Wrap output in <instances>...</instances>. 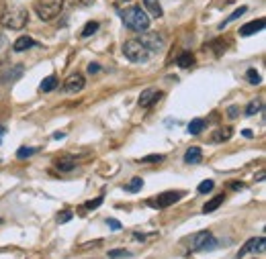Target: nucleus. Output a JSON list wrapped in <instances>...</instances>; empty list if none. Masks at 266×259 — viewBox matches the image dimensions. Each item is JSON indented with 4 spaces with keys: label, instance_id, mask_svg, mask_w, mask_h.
Here are the masks:
<instances>
[{
    "label": "nucleus",
    "instance_id": "f257e3e1",
    "mask_svg": "<svg viewBox=\"0 0 266 259\" xmlns=\"http://www.w3.org/2000/svg\"><path fill=\"white\" fill-rule=\"evenodd\" d=\"M27 21H29V12L21 4L6 6V10L2 12V16H0V23H2V27L8 29V31H21V29H25Z\"/></svg>",
    "mask_w": 266,
    "mask_h": 259
},
{
    "label": "nucleus",
    "instance_id": "f03ea898",
    "mask_svg": "<svg viewBox=\"0 0 266 259\" xmlns=\"http://www.w3.org/2000/svg\"><path fill=\"white\" fill-rule=\"evenodd\" d=\"M121 21L127 29L135 33H143L149 29V16L141 6H131V8L121 10Z\"/></svg>",
    "mask_w": 266,
    "mask_h": 259
},
{
    "label": "nucleus",
    "instance_id": "7ed1b4c3",
    "mask_svg": "<svg viewBox=\"0 0 266 259\" xmlns=\"http://www.w3.org/2000/svg\"><path fill=\"white\" fill-rule=\"evenodd\" d=\"M123 55L133 63H143L149 59L152 53H149V49L139 39H129L123 43Z\"/></svg>",
    "mask_w": 266,
    "mask_h": 259
},
{
    "label": "nucleus",
    "instance_id": "20e7f679",
    "mask_svg": "<svg viewBox=\"0 0 266 259\" xmlns=\"http://www.w3.org/2000/svg\"><path fill=\"white\" fill-rule=\"evenodd\" d=\"M189 249L191 251H213L217 249L219 241L213 237L211 231H201V233H195L193 237H189Z\"/></svg>",
    "mask_w": 266,
    "mask_h": 259
},
{
    "label": "nucleus",
    "instance_id": "39448f33",
    "mask_svg": "<svg viewBox=\"0 0 266 259\" xmlns=\"http://www.w3.org/2000/svg\"><path fill=\"white\" fill-rule=\"evenodd\" d=\"M64 10V0H39L35 2V12L41 21H52Z\"/></svg>",
    "mask_w": 266,
    "mask_h": 259
},
{
    "label": "nucleus",
    "instance_id": "423d86ee",
    "mask_svg": "<svg viewBox=\"0 0 266 259\" xmlns=\"http://www.w3.org/2000/svg\"><path fill=\"white\" fill-rule=\"evenodd\" d=\"M182 198V192H174V190H170V192H164L160 196H154L152 200H147V206H152V208H168V206H172L174 202H178Z\"/></svg>",
    "mask_w": 266,
    "mask_h": 259
},
{
    "label": "nucleus",
    "instance_id": "0eeeda50",
    "mask_svg": "<svg viewBox=\"0 0 266 259\" xmlns=\"http://www.w3.org/2000/svg\"><path fill=\"white\" fill-rule=\"evenodd\" d=\"M139 41L149 49V53H156V51H160L164 47V37L160 35V33H147L143 31L139 35Z\"/></svg>",
    "mask_w": 266,
    "mask_h": 259
},
{
    "label": "nucleus",
    "instance_id": "6e6552de",
    "mask_svg": "<svg viewBox=\"0 0 266 259\" xmlns=\"http://www.w3.org/2000/svg\"><path fill=\"white\" fill-rule=\"evenodd\" d=\"M84 86H86L84 76H82L80 72H76V74H70L68 78H66V82H64V92L76 94V92H80V90H84Z\"/></svg>",
    "mask_w": 266,
    "mask_h": 259
},
{
    "label": "nucleus",
    "instance_id": "1a4fd4ad",
    "mask_svg": "<svg viewBox=\"0 0 266 259\" xmlns=\"http://www.w3.org/2000/svg\"><path fill=\"white\" fill-rule=\"evenodd\" d=\"M158 98H162V92H158L156 88H147V90H143L141 94H139V106L141 108H149L152 104H156L158 102Z\"/></svg>",
    "mask_w": 266,
    "mask_h": 259
},
{
    "label": "nucleus",
    "instance_id": "9d476101",
    "mask_svg": "<svg viewBox=\"0 0 266 259\" xmlns=\"http://www.w3.org/2000/svg\"><path fill=\"white\" fill-rule=\"evenodd\" d=\"M264 249V237H254V239H250V241H246V245L240 249V253H238V259H242L244 255H248V253H256V251H262Z\"/></svg>",
    "mask_w": 266,
    "mask_h": 259
},
{
    "label": "nucleus",
    "instance_id": "9b49d317",
    "mask_svg": "<svg viewBox=\"0 0 266 259\" xmlns=\"http://www.w3.org/2000/svg\"><path fill=\"white\" fill-rule=\"evenodd\" d=\"M31 47H37V41L29 37V35H21L19 39H16L12 43V51H16V53H23V51H29Z\"/></svg>",
    "mask_w": 266,
    "mask_h": 259
},
{
    "label": "nucleus",
    "instance_id": "f8f14e48",
    "mask_svg": "<svg viewBox=\"0 0 266 259\" xmlns=\"http://www.w3.org/2000/svg\"><path fill=\"white\" fill-rule=\"evenodd\" d=\"M266 27L264 19H258V21H252V23H246L242 29H240V35L242 37H250V35H256L258 31H262Z\"/></svg>",
    "mask_w": 266,
    "mask_h": 259
},
{
    "label": "nucleus",
    "instance_id": "ddd939ff",
    "mask_svg": "<svg viewBox=\"0 0 266 259\" xmlns=\"http://www.w3.org/2000/svg\"><path fill=\"white\" fill-rule=\"evenodd\" d=\"M76 165H78V161L72 157V155H62V157L56 159V167L60 171H72Z\"/></svg>",
    "mask_w": 266,
    "mask_h": 259
},
{
    "label": "nucleus",
    "instance_id": "4468645a",
    "mask_svg": "<svg viewBox=\"0 0 266 259\" xmlns=\"http://www.w3.org/2000/svg\"><path fill=\"white\" fill-rule=\"evenodd\" d=\"M201 159H203L201 147H191V149H187V153H185V163L195 165V163H201Z\"/></svg>",
    "mask_w": 266,
    "mask_h": 259
},
{
    "label": "nucleus",
    "instance_id": "2eb2a0df",
    "mask_svg": "<svg viewBox=\"0 0 266 259\" xmlns=\"http://www.w3.org/2000/svg\"><path fill=\"white\" fill-rule=\"evenodd\" d=\"M176 63H178V67H182V70H189V67L195 65V55L191 53V51H182L176 59Z\"/></svg>",
    "mask_w": 266,
    "mask_h": 259
},
{
    "label": "nucleus",
    "instance_id": "dca6fc26",
    "mask_svg": "<svg viewBox=\"0 0 266 259\" xmlns=\"http://www.w3.org/2000/svg\"><path fill=\"white\" fill-rule=\"evenodd\" d=\"M223 200H225V196H223V194H217V196L211 198V200L203 206V212H205V214H209V212H213V210H217L219 206L223 204Z\"/></svg>",
    "mask_w": 266,
    "mask_h": 259
},
{
    "label": "nucleus",
    "instance_id": "f3484780",
    "mask_svg": "<svg viewBox=\"0 0 266 259\" xmlns=\"http://www.w3.org/2000/svg\"><path fill=\"white\" fill-rule=\"evenodd\" d=\"M229 139H231V129H229V127L217 129V131L213 133V137H211L213 143H221V141H229Z\"/></svg>",
    "mask_w": 266,
    "mask_h": 259
},
{
    "label": "nucleus",
    "instance_id": "a211bd4d",
    "mask_svg": "<svg viewBox=\"0 0 266 259\" xmlns=\"http://www.w3.org/2000/svg\"><path fill=\"white\" fill-rule=\"evenodd\" d=\"M143 6L149 10V14L156 16V19H160V16H162V6H160L158 0H143Z\"/></svg>",
    "mask_w": 266,
    "mask_h": 259
},
{
    "label": "nucleus",
    "instance_id": "6ab92c4d",
    "mask_svg": "<svg viewBox=\"0 0 266 259\" xmlns=\"http://www.w3.org/2000/svg\"><path fill=\"white\" fill-rule=\"evenodd\" d=\"M96 31H98V23H96V21H88V23L84 25V29H82L80 37H82V39H86V37H92Z\"/></svg>",
    "mask_w": 266,
    "mask_h": 259
},
{
    "label": "nucleus",
    "instance_id": "aec40b11",
    "mask_svg": "<svg viewBox=\"0 0 266 259\" xmlns=\"http://www.w3.org/2000/svg\"><path fill=\"white\" fill-rule=\"evenodd\" d=\"M246 10H248V8H246V6H240V8H238V10H234V12H231V14H229V16H227V19H225V21H223V23H219V29H221V31H223V29H225V27H227V25H229V23H231V21H236V19H240V16H242V14H244V12H246Z\"/></svg>",
    "mask_w": 266,
    "mask_h": 259
},
{
    "label": "nucleus",
    "instance_id": "412c9836",
    "mask_svg": "<svg viewBox=\"0 0 266 259\" xmlns=\"http://www.w3.org/2000/svg\"><path fill=\"white\" fill-rule=\"evenodd\" d=\"M56 86H58V78L56 76H47L41 82V92H52V90H56Z\"/></svg>",
    "mask_w": 266,
    "mask_h": 259
},
{
    "label": "nucleus",
    "instance_id": "4be33fe9",
    "mask_svg": "<svg viewBox=\"0 0 266 259\" xmlns=\"http://www.w3.org/2000/svg\"><path fill=\"white\" fill-rule=\"evenodd\" d=\"M260 110H262V100L256 98V100H252L250 104H248V108H246V116H254V114H258Z\"/></svg>",
    "mask_w": 266,
    "mask_h": 259
},
{
    "label": "nucleus",
    "instance_id": "5701e85b",
    "mask_svg": "<svg viewBox=\"0 0 266 259\" xmlns=\"http://www.w3.org/2000/svg\"><path fill=\"white\" fill-rule=\"evenodd\" d=\"M203 129H205V120H203V118L191 120V125H189V133H191V135H199Z\"/></svg>",
    "mask_w": 266,
    "mask_h": 259
},
{
    "label": "nucleus",
    "instance_id": "b1692460",
    "mask_svg": "<svg viewBox=\"0 0 266 259\" xmlns=\"http://www.w3.org/2000/svg\"><path fill=\"white\" fill-rule=\"evenodd\" d=\"M143 188V180L141 178H133L127 186H125V190L127 192H131V194H135V192H139V190Z\"/></svg>",
    "mask_w": 266,
    "mask_h": 259
},
{
    "label": "nucleus",
    "instance_id": "393cba45",
    "mask_svg": "<svg viewBox=\"0 0 266 259\" xmlns=\"http://www.w3.org/2000/svg\"><path fill=\"white\" fill-rule=\"evenodd\" d=\"M39 149L37 147H21L19 151H16V157L19 159H25V157H31V155H35Z\"/></svg>",
    "mask_w": 266,
    "mask_h": 259
},
{
    "label": "nucleus",
    "instance_id": "a878e982",
    "mask_svg": "<svg viewBox=\"0 0 266 259\" xmlns=\"http://www.w3.org/2000/svg\"><path fill=\"white\" fill-rule=\"evenodd\" d=\"M246 80H248V82H250V84H254V86H258V84L262 82L260 74H258L256 70H252V67H250V70H248V72H246Z\"/></svg>",
    "mask_w": 266,
    "mask_h": 259
},
{
    "label": "nucleus",
    "instance_id": "bb28decb",
    "mask_svg": "<svg viewBox=\"0 0 266 259\" xmlns=\"http://www.w3.org/2000/svg\"><path fill=\"white\" fill-rule=\"evenodd\" d=\"M215 188V184H213V180H205V182H201L199 184V194H207V192H211V190Z\"/></svg>",
    "mask_w": 266,
    "mask_h": 259
},
{
    "label": "nucleus",
    "instance_id": "cd10ccee",
    "mask_svg": "<svg viewBox=\"0 0 266 259\" xmlns=\"http://www.w3.org/2000/svg\"><path fill=\"white\" fill-rule=\"evenodd\" d=\"M103 202H105V198L98 196V198H94V200H88V202L84 204V208H86V210H94V208H98V206H101Z\"/></svg>",
    "mask_w": 266,
    "mask_h": 259
},
{
    "label": "nucleus",
    "instance_id": "c85d7f7f",
    "mask_svg": "<svg viewBox=\"0 0 266 259\" xmlns=\"http://www.w3.org/2000/svg\"><path fill=\"white\" fill-rule=\"evenodd\" d=\"M131 253L129 251H125V249H113V251H109V259H121V257H129Z\"/></svg>",
    "mask_w": 266,
    "mask_h": 259
},
{
    "label": "nucleus",
    "instance_id": "c756f323",
    "mask_svg": "<svg viewBox=\"0 0 266 259\" xmlns=\"http://www.w3.org/2000/svg\"><path fill=\"white\" fill-rule=\"evenodd\" d=\"M72 218H74L72 210H64V212H60V214H58V222H60V224H64V222H70Z\"/></svg>",
    "mask_w": 266,
    "mask_h": 259
},
{
    "label": "nucleus",
    "instance_id": "7c9ffc66",
    "mask_svg": "<svg viewBox=\"0 0 266 259\" xmlns=\"http://www.w3.org/2000/svg\"><path fill=\"white\" fill-rule=\"evenodd\" d=\"M164 161V155H147V157H141V163H160Z\"/></svg>",
    "mask_w": 266,
    "mask_h": 259
},
{
    "label": "nucleus",
    "instance_id": "2f4dec72",
    "mask_svg": "<svg viewBox=\"0 0 266 259\" xmlns=\"http://www.w3.org/2000/svg\"><path fill=\"white\" fill-rule=\"evenodd\" d=\"M107 224H109V227H111L113 231H119V229H121V222H119V220H115V218H109Z\"/></svg>",
    "mask_w": 266,
    "mask_h": 259
},
{
    "label": "nucleus",
    "instance_id": "473e14b6",
    "mask_svg": "<svg viewBox=\"0 0 266 259\" xmlns=\"http://www.w3.org/2000/svg\"><path fill=\"white\" fill-rule=\"evenodd\" d=\"M98 72H101V65H98V63H90L88 65V74H98Z\"/></svg>",
    "mask_w": 266,
    "mask_h": 259
},
{
    "label": "nucleus",
    "instance_id": "72a5a7b5",
    "mask_svg": "<svg viewBox=\"0 0 266 259\" xmlns=\"http://www.w3.org/2000/svg\"><path fill=\"white\" fill-rule=\"evenodd\" d=\"M242 135L246 137V139H252V137H254V133H252L250 129H244V131H242Z\"/></svg>",
    "mask_w": 266,
    "mask_h": 259
},
{
    "label": "nucleus",
    "instance_id": "f704fd0d",
    "mask_svg": "<svg viewBox=\"0 0 266 259\" xmlns=\"http://www.w3.org/2000/svg\"><path fill=\"white\" fill-rule=\"evenodd\" d=\"M231 188H234V190H244L246 186H244L242 182H234V184H231Z\"/></svg>",
    "mask_w": 266,
    "mask_h": 259
},
{
    "label": "nucleus",
    "instance_id": "c9c22d12",
    "mask_svg": "<svg viewBox=\"0 0 266 259\" xmlns=\"http://www.w3.org/2000/svg\"><path fill=\"white\" fill-rule=\"evenodd\" d=\"M236 114H238V108L231 106V108H229V118H236Z\"/></svg>",
    "mask_w": 266,
    "mask_h": 259
},
{
    "label": "nucleus",
    "instance_id": "e433bc0d",
    "mask_svg": "<svg viewBox=\"0 0 266 259\" xmlns=\"http://www.w3.org/2000/svg\"><path fill=\"white\" fill-rule=\"evenodd\" d=\"M64 137H66V133H56V135H54V139H64Z\"/></svg>",
    "mask_w": 266,
    "mask_h": 259
},
{
    "label": "nucleus",
    "instance_id": "4c0bfd02",
    "mask_svg": "<svg viewBox=\"0 0 266 259\" xmlns=\"http://www.w3.org/2000/svg\"><path fill=\"white\" fill-rule=\"evenodd\" d=\"M80 2H82V4H92L94 0H80Z\"/></svg>",
    "mask_w": 266,
    "mask_h": 259
},
{
    "label": "nucleus",
    "instance_id": "58836bf2",
    "mask_svg": "<svg viewBox=\"0 0 266 259\" xmlns=\"http://www.w3.org/2000/svg\"><path fill=\"white\" fill-rule=\"evenodd\" d=\"M123 2H129V0H123Z\"/></svg>",
    "mask_w": 266,
    "mask_h": 259
}]
</instances>
